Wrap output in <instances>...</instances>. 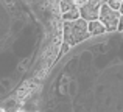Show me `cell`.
<instances>
[{
  "instance_id": "1",
  "label": "cell",
  "mask_w": 123,
  "mask_h": 112,
  "mask_svg": "<svg viewBox=\"0 0 123 112\" xmlns=\"http://www.w3.org/2000/svg\"><path fill=\"white\" fill-rule=\"evenodd\" d=\"M39 112H123V33L64 47L42 79Z\"/></svg>"
},
{
  "instance_id": "2",
  "label": "cell",
  "mask_w": 123,
  "mask_h": 112,
  "mask_svg": "<svg viewBox=\"0 0 123 112\" xmlns=\"http://www.w3.org/2000/svg\"><path fill=\"white\" fill-rule=\"evenodd\" d=\"M84 19H76V20H64L62 22V39L67 47H75L78 44L84 42L87 37H90L89 28Z\"/></svg>"
},
{
  "instance_id": "3",
  "label": "cell",
  "mask_w": 123,
  "mask_h": 112,
  "mask_svg": "<svg viewBox=\"0 0 123 112\" xmlns=\"http://www.w3.org/2000/svg\"><path fill=\"white\" fill-rule=\"evenodd\" d=\"M98 20L106 27L108 31H117V25L120 20V12L109 8L108 3H103L98 12Z\"/></svg>"
},
{
  "instance_id": "4",
  "label": "cell",
  "mask_w": 123,
  "mask_h": 112,
  "mask_svg": "<svg viewBox=\"0 0 123 112\" xmlns=\"http://www.w3.org/2000/svg\"><path fill=\"white\" fill-rule=\"evenodd\" d=\"M101 0H86L84 3L78 6L80 9V17L84 19L86 22L98 20V12L101 8Z\"/></svg>"
},
{
  "instance_id": "5",
  "label": "cell",
  "mask_w": 123,
  "mask_h": 112,
  "mask_svg": "<svg viewBox=\"0 0 123 112\" xmlns=\"http://www.w3.org/2000/svg\"><path fill=\"white\" fill-rule=\"evenodd\" d=\"M62 20H76L80 19V9L75 0H58Z\"/></svg>"
},
{
  "instance_id": "6",
  "label": "cell",
  "mask_w": 123,
  "mask_h": 112,
  "mask_svg": "<svg viewBox=\"0 0 123 112\" xmlns=\"http://www.w3.org/2000/svg\"><path fill=\"white\" fill-rule=\"evenodd\" d=\"M87 28H89V34L90 36H100V34H105L106 31V27L101 24L100 20H92L87 24Z\"/></svg>"
},
{
  "instance_id": "7",
  "label": "cell",
  "mask_w": 123,
  "mask_h": 112,
  "mask_svg": "<svg viewBox=\"0 0 123 112\" xmlns=\"http://www.w3.org/2000/svg\"><path fill=\"white\" fill-rule=\"evenodd\" d=\"M108 5H109V8H112L114 11H118V9H120V5H122V3H120V2H117V0H109Z\"/></svg>"
},
{
  "instance_id": "8",
  "label": "cell",
  "mask_w": 123,
  "mask_h": 112,
  "mask_svg": "<svg viewBox=\"0 0 123 112\" xmlns=\"http://www.w3.org/2000/svg\"><path fill=\"white\" fill-rule=\"evenodd\" d=\"M118 12H120V16L123 17V2H122V5H120V9H118Z\"/></svg>"
},
{
  "instance_id": "9",
  "label": "cell",
  "mask_w": 123,
  "mask_h": 112,
  "mask_svg": "<svg viewBox=\"0 0 123 112\" xmlns=\"http://www.w3.org/2000/svg\"><path fill=\"white\" fill-rule=\"evenodd\" d=\"M101 2H109V0H101Z\"/></svg>"
},
{
  "instance_id": "10",
  "label": "cell",
  "mask_w": 123,
  "mask_h": 112,
  "mask_svg": "<svg viewBox=\"0 0 123 112\" xmlns=\"http://www.w3.org/2000/svg\"><path fill=\"white\" fill-rule=\"evenodd\" d=\"M117 2H120V3H122V2H123V0H117Z\"/></svg>"
}]
</instances>
